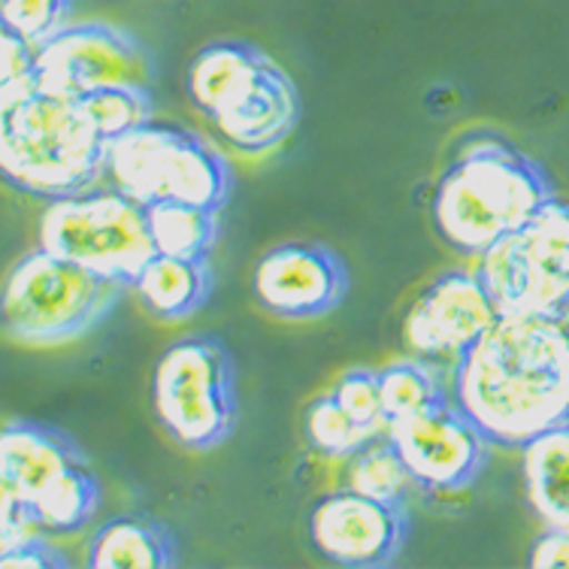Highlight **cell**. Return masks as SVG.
<instances>
[{
    "label": "cell",
    "mask_w": 569,
    "mask_h": 569,
    "mask_svg": "<svg viewBox=\"0 0 569 569\" xmlns=\"http://www.w3.org/2000/svg\"><path fill=\"white\" fill-rule=\"evenodd\" d=\"M451 403L493 449L569 425V318H497L451 367Z\"/></svg>",
    "instance_id": "6da1fadb"
},
{
    "label": "cell",
    "mask_w": 569,
    "mask_h": 569,
    "mask_svg": "<svg viewBox=\"0 0 569 569\" xmlns=\"http://www.w3.org/2000/svg\"><path fill=\"white\" fill-rule=\"evenodd\" d=\"M551 198L555 182L533 154L500 133H472L433 186L430 221L451 252L479 258Z\"/></svg>",
    "instance_id": "7a4b0ae2"
},
{
    "label": "cell",
    "mask_w": 569,
    "mask_h": 569,
    "mask_svg": "<svg viewBox=\"0 0 569 569\" xmlns=\"http://www.w3.org/2000/svg\"><path fill=\"white\" fill-rule=\"evenodd\" d=\"M100 482L58 427L16 418L0 433V551L46 533L73 537L94 518Z\"/></svg>",
    "instance_id": "3957f363"
},
{
    "label": "cell",
    "mask_w": 569,
    "mask_h": 569,
    "mask_svg": "<svg viewBox=\"0 0 569 569\" xmlns=\"http://www.w3.org/2000/svg\"><path fill=\"white\" fill-rule=\"evenodd\" d=\"M186 91L221 140L249 158L279 149L300 121L295 79L249 40H212L198 49Z\"/></svg>",
    "instance_id": "277c9868"
},
{
    "label": "cell",
    "mask_w": 569,
    "mask_h": 569,
    "mask_svg": "<svg viewBox=\"0 0 569 569\" xmlns=\"http://www.w3.org/2000/svg\"><path fill=\"white\" fill-rule=\"evenodd\" d=\"M107 142L79 98L40 88L0 110V173L31 198L61 200L98 186Z\"/></svg>",
    "instance_id": "5b68a950"
},
{
    "label": "cell",
    "mask_w": 569,
    "mask_h": 569,
    "mask_svg": "<svg viewBox=\"0 0 569 569\" xmlns=\"http://www.w3.org/2000/svg\"><path fill=\"white\" fill-rule=\"evenodd\" d=\"M124 288V282L40 246L19 258L7 273L0 300L3 333L22 346L73 342L110 316Z\"/></svg>",
    "instance_id": "8992f818"
},
{
    "label": "cell",
    "mask_w": 569,
    "mask_h": 569,
    "mask_svg": "<svg viewBox=\"0 0 569 569\" xmlns=\"http://www.w3.org/2000/svg\"><path fill=\"white\" fill-rule=\"evenodd\" d=\"M107 176L142 207L194 203L221 212L233 191V167L219 146L154 119L107 142Z\"/></svg>",
    "instance_id": "52a82bcc"
},
{
    "label": "cell",
    "mask_w": 569,
    "mask_h": 569,
    "mask_svg": "<svg viewBox=\"0 0 569 569\" xmlns=\"http://www.w3.org/2000/svg\"><path fill=\"white\" fill-rule=\"evenodd\" d=\"M152 406L164 433L186 451L228 442L237 416V363L219 337L194 333L161 351L152 372Z\"/></svg>",
    "instance_id": "ba28073f"
},
{
    "label": "cell",
    "mask_w": 569,
    "mask_h": 569,
    "mask_svg": "<svg viewBox=\"0 0 569 569\" xmlns=\"http://www.w3.org/2000/svg\"><path fill=\"white\" fill-rule=\"evenodd\" d=\"M40 246L116 282L133 284L152 261L149 209L119 188H88L49 200L40 219Z\"/></svg>",
    "instance_id": "9c48e42d"
},
{
    "label": "cell",
    "mask_w": 569,
    "mask_h": 569,
    "mask_svg": "<svg viewBox=\"0 0 569 569\" xmlns=\"http://www.w3.org/2000/svg\"><path fill=\"white\" fill-rule=\"evenodd\" d=\"M472 270L500 316L569 318V200H548Z\"/></svg>",
    "instance_id": "30bf717a"
},
{
    "label": "cell",
    "mask_w": 569,
    "mask_h": 569,
    "mask_svg": "<svg viewBox=\"0 0 569 569\" xmlns=\"http://www.w3.org/2000/svg\"><path fill=\"white\" fill-rule=\"evenodd\" d=\"M152 56L110 22H70L37 46V77L43 91L82 98L100 88H149Z\"/></svg>",
    "instance_id": "8fae6325"
},
{
    "label": "cell",
    "mask_w": 569,
    "mask_h": 569,
    "mask_svg": "<svg viewBox=\"0 0 569 569\" xmlns=\"http://www.w3.org/2000/svg\"><path fill=\"white\" fill-rule=\"evenodd\" d=\"M500 318L476 270L437 276L406 309L400 340L418 361L455 367Z\"/></svg>",
    "instance_id": "7c38bea8"
},
{
    "label": "cell",
    "mask_w": 569,
    "mask_h": 569,
    "mask_svg": "<svg viewBox=\"0 0 569 569\" xmlns=\"http://www.w3.org/2000/svg\"><path fill=\"white\" fill-rule=\"evenodd\" d=\"M412 482L427 493L467 491L488 467L491 442L458 406L439 403L388 427Z\"/></svg>",
    "instance_id": "4fadbf2b"
},
{
    "label": "cell",
    "mask_w": 569,
    "mask_h": 569,
    "mask_svg": "<svg viewBox=\"0 0 569 569\" xmlns=\"http://www.w3.org/2000/svg\"><path fill=\"white\" fill-rule=\"evenodd\" d=\"M309 539L318 555L337 567H391L409 539V512L403 503L337 488L309 509Z\"/></svg>",
    "instance_id": "5bb4252c"
},
{
    "label": "cell",
    "mask_w": 569,
    "mask_h": 569,
    "mask_svg": "<svg viewBox=\"0 0 569 569\" xmlns=\"http://www.w3.org/2000/svg\"><path fill=\"white\" fill-rule=\"evenodd\" d=\"M349 270L321 242H279L254 261L252 295L258 307L282 321H318L340 309Z\"/></svg>",
    "instance_id": "9a60e30c"
},
{
    "label": "cell",
    "mask_w": 569,
    "mask_h": 569,
    "mask_svg": "<svg viewBox=\"0 0 569 569\" xmlns=\"http://www.w3.org/2000/svg\"><path fill=\"white\" fill-rule=\"evenodd\" d=\"M179 563V546L170 527L149 515L110 518L88 542L91 569H170Z\"/></svg>",
    "instance_id": "2e32d148"
},
{
    "label": "cell",
    "mask_w": 569,
    "mask_h": 569,
    "mask_svg": "<svg viewBox=\"0 0 569 569\" xmlns=\"http://www.w3.org/2000/svg\"><path fill=\"white\" fill-rule=\"evenodd\" d=\"M212 284H216V276H212L209 258L154 254L133 288L149 316L173 325V321L198 316L200 309L207 307Z\"/></svg>",
    "instance_id": "e0dca14e"
},
{
    "label": "cell",
    "mask_w": 569,
    "mask_h": 569,
    "mask_svg": "<svg viewBox=\"0 0 569 569\" xmlns=\"http://www.w3.org/2000/svg\"><path fill=\"white\" fill-rule=\"evenodd\" d=\"M527 503L546 527L569 530V425L530 439L521 449Z\"/></svg>",
    "instance_id": "ac0fdd59"
},
{
    "label": "cell",
    "mask_w": 569,
    "mask_h": 569,
    "mask_svg": "<svg viewBox=\"0 0 569 569\" xmlns=\"http://www.w3.org/2000/svg\"><path fill=\"white\" fill-rule=\"evenodd\" d=\"M149 209V228L158 254L176 258H209L219 242V209L194 207V203H154Z\"/></svg>",
    "instance_id": "d6986e66"
},
{
    "label": "cell",
    "mask_w": 569,
    "mask_h": 569,
    "mask_svg": "<svg viewBox=\"0 0 569 569\" xmlns=\"http://www.w3.org/2000/svg\"><path fill=\"white\" fill-rule=\"evenodd\" d=\"M412 485L416 482H412V476L406 470L403 458H400V451L395 449L388 433L370 439L367 446H361L342 463V488L367 493V497H376L385 503L406 506Z\"/></svg>",
    "instance_id": "ffe728a7"
},
{
    "label": "cell",
    "mask_w": 569,
    "mask_h": 569,
    "mask_svg": "<svg viewBox=\"0 0 569 569\" xmlns=\"http://www.w3.org/2000/svg\"><path fill=\"white\" fill-rule=\"evenodd\" d=\"M379 385H382L385 416L391 425L451 400V391H446L439 382L437 367L418 361L412 355L379 370Z\"/></svg>",
    "instance_id": "44dd1931"
},
{
    "label": "cell",
    "mask_w": 569,
    "mask_h": 569,
    "mask_svg": "<svg viewBox=\"0 0 569 569\" xmlns=\"http://www.w3.org/2000/svg\"><path fill=\"white\" fill-rule=\"evenodd\" d=\"M303 433H307V442L318 455L340 460H346L361 446H367L370 439H376L363 427L351 421L349 412L337 403L333 395L318 397V400L307 406V412H303Z\"/></svg>",
    "instance_id": "7402d4cb"
},
{
    "label": "cell",
    "mask_w": 569,
    "mask_h": 569,
    "mask_svg": "<svg viewBox=\"0 0 569 569\" xmlns=\"http://www.w3.org/2000/svg\"><path fill=\"white\" fill-rule=\"evenodd\" d=\"M79 103L86 107L107 140H116L121 133L142 128L146 121L154 119V100L149 88H100L82 94Z\"/></svg>",
    "instance_id": "603a6c76"
},
{
    "label": "cell",
    "mask_w": 569,
    "mask_h": 569,
    "mask_svg": "<svg viewBox=\"0 0 569 569\" xmlns=\"http://www.w3.org/2000/svg\"><path fill=\"white\" fill-rule=\"evenodd\" d=\"M330 395L337 397V403L349 412V418L358 427H363L370 437H385L388 433V416H385L382 403V385H379V370H349L342 372L333 391Z\"/></svg>",
    "instance_id": "cb8c5ba5"
},
{
    "label": "cell",
    "mask_w": 569,
    "mask_h": 569,
    "mask_svg": "<svg viewBox=\"0 0 569 569\" xmlns=\"http://www.w3.org/2000/svg\"><path fill=\"white\" fill-rule=\"evenodd\" d=\"M40 91L37 77V46L22 33L0 28V110Z\"/></svg>",
    "instance_id": "d4e9b609"
},
{
    "label": "cell",
    "mask_w": 569,
    "mask_h": 569,
    "mask_svg": "<svg viewBox=\"0 0 569 569\" xmlns=\"http://www.w3.org/2000/svg\"><path fill=\"white\" fill-rule=\"evenodd\" d=\"M77 0H0V28L22 33L33 46L46 43L52 33L70 24Z\"/></svg>",
    "instance_id": "484cf974"
},
{
    "label": "cell",
    "mask_w": 569,
    "mask_h": 569,
    "mask_svg": "<svg viewBox=\"0 0 569 569\" xmlns=\"http://www.w3.org/2000/svg\"><path fill=\"white\" fill-rule=\"evenodd\" d=\"M73 560L64 558L46 533H33V537L16 542L12 548L0 551V567L3 569H52V567H70Z\"/></svg>",
    "instance_id": "4316f807"
},
{
    "label": "cell",
    "mask_w": 569,
    "mask_h": 569,
    "mask_svg": "<svg viewBox=\"0 0 569 569\" xmlns=\"http://www.w3.org/2000/svg\"><path fill=\"white\" fill-rule=\"evenodd\" d=\"M527 563L537 569H569V530L567 527H546V533L530 548Z\"/></svg>",
    "instance_id": "83f0119b"
}]
</instances>
